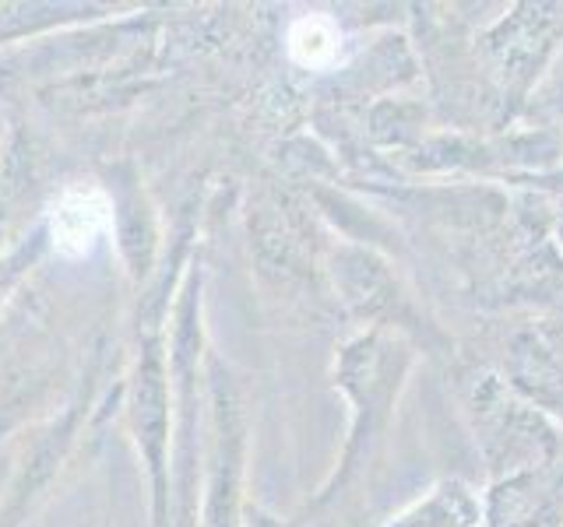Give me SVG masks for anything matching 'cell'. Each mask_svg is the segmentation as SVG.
Segmentation results:
<instances>
[{
	"mask_svg": "<svg viewBox=\"0 0 563 527\" xmlns=\"http://www.w3.org/2000/svg\"><path fill=\"white\" fill-rule=\"evenodd\" d=\"M110 225V201L99 190H70L53 211V246L64 257H81L92 250L99 233Z\"/></svg>",
	"mask_w": 563,
	"mask_h": 527,
	"instance_id": "6da1fadb",
	"label": "cell"
},
{
	"mask_svg": "<svg viewBox=\"0 0 563 527\" xmlns=\"http://www.w3.org/2000/svg\"><path fill=\"white\" fill-rule=\"evenodd\" d=\"M342 32L324 14H307L289 29V53L303 67H328L339 60Z\"/></svg>",
	"mask_w": 563,
	"mask_h": 527,
	"instance_id": "7a4b0ae2",
	"label": "cell"
}]
</instances>
